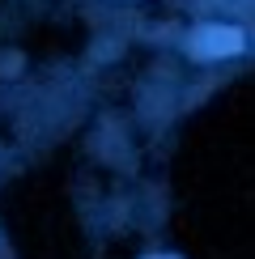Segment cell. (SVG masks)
Returning <instances> with one entry per match:
<instances>
[{
	"label": "cell",
	"instance_id": "6da1fadb",
	"mask_svg": "<svg viewBox=\"0 0 255 259\" xmlns=\"http://www.w3.org/2000/svg\"><path fill=\"white\" fill-rule=\"evenodd\" d=\"M187 51L196 60H226V56H238L242 51V34L234 26H200L191 34Z\"/></svg>",
	"mask_w": 255,
	"mask_h": 259
},
{
	"label": "cell",
	"instance_id": "7a4b0ae2",
	"mask_svg": "<svg viewBox=\"0 0 255 259\" xmlns=\"http://www.w3.org/2000/svg\"><path fill=\"white\" fill-rule=\"evenodd\" d=\"M149 259H175V255H149Z\"/></svg>",
	"mask_w": 255,
	"mask_h": 259
}]
</instances>
